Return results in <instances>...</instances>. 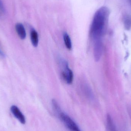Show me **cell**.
<instances>
[{
	"label": "cell",
	"mask_w": 131,
	"mask_h": 131,
	"mask_svg": "<svg viewBox=\"0 0 131 131\" xmlns=\"http://www.w3.org/2000/svg\"><path fill=\"white\" fill-rule=\"evenodd\" d=\"M110 14L109 8L105 6L95 12L90 28V35L94 42L102 41L107 28Z\"/></svg>",
	"instance_id": "cell-1"
},
{
	"label": "cell",
	"mask_w": 131,
	"mask_h": 131,
	"mask_svg": "<svg viewBox=\"0 0 131 131\" xmlns=\"http://www.w3.org/2000/svg\"><path fill=\"white\" fill-rule=\"evenodd\" d=\"M52 104L54 112L67 128L71 131H81L74 120L62 111L56 100H52Z\"/></svg>",
	"instance_id": "cell-2"
},
{
	"label": "cell",
	"mask_w": 131,
	"mask_h": 131,
	"mask_svg": "<svg viewBox=\"0 0 131 131\" xmlns=\"http://www.w3.org/2000/svg\"><path fill=\"white\" fill-rule=\"evenodd\" d=\"M61 62L64 69L62 73L63 78L68 84H71L73 81V72L69 68L68 63L66 61H62Z\"/></svg>",
	"instance_id": "cell-3"
},
{
	"label": "cell",
	"mask_w": 131,
	"mask_h": 131,
	"mask_svg": "<svg viewBox=\"0 0 131 131\" xmlns=\"http://www.w3.org/2000/svg\"><path fill=\"white\" fill-rule=\"evenodd\" d=\"M94 55L96 61H98L101 59L103 51V43L102 41L94 42Z\"/></svg>",
	"instance_id": "cell-4"
},
{
	"label": "cell",
	"mask_w": 131,
	"mask_h": 131,
	"mask_svg": "<svg viewBox=\"0 0 131 131\" xmlns=\"http://www.w3.org/2000/svg\"><path fill=\"white\" fill-rule=\"evenodd\" d=\"M10 110L14 116L21 124H25L26 122L25 117L17 106L15 105H12L11 107Z\"/></svg>",
	"instance_id": "cell-5"
},
{
	"label": "cell",
	"mask_w": 131,
	"mask_h": 131,
	"mask_svg": "<svg viewBox=\"0 0 131 131\" xmlns=\"http://www.w3.org/2000/svg\"><path fill=\"white\" fill-rule=\"evenodd\" d=\"M15 30L19 37L24 40L26 37V31L24 25L21 23H18L15 25Z\"/></svg>",
	"instance_id": "cell-6"
},
{
	"label": "cell",
	"mask_w": 131,
	"mask_h": 131,
	"mask_svg": "<svg viewBox=\"0 0 131 131\" xmlns=\"http://www.w3.org/2000/svg\"><path fill=\"white\" fill-rule=\"evenodd\" d=\"M107 127L108 131H117L115 124L111 115L108 114L107 116Z\"/></svg>",
	"instance_id": "cell-7"
},
{
	"label": "cell",
	"mask_w": 131,
	"mask_h": 131,
	"mask_svg": "<svg viewBox=\"0 0 131 131\" xmlns=\"http://www.w3.org/2000/svg\"><path fill=\"white\" fill-rule=\"evenodd\" d=\"M30 39L32 45L34 47H37L38 45L39 39L38 34L34 29H32L31 31Z\"/></svg>",
	"instance_id": "cell-8"
},
{
	"label": "cell",
	"mask_w": 131,
	"mask_h": 131,
	"mask_svg": "<svg viewBox=\"0 0 131 131\" xmlns=\"http://www.w3.org/2000/svg\"><path fill=\"white\" fill-rule=\"evenodd\" d=\"M123 23L125 28L129 30L131 28V16L129 15H125L123 17Z\"/></svg>",
	"instance_id": "cell-9"
},
{
	"label": "cell",
	"mask_w": 131,
	"mask_h": 131,
	"mask_svg": "<svg viewBox=\"0 0 131 131\" xmlns=\"http://www.w3.org/2000/svg\"><path fill=\"white\" fill-rule=\"evenodd\" d=\"M63 39L66 47L68 50H71L72 47L71 41L70 37L66 32L64 34Z\"/></svg>",
	"instance_id": "cell-10"
},
{
	"label": "cell",
	"mask_w": 131,
	"mask_h": 131,
	"mask_svg": "<svg viewBox=\"0 0 131 131\" xmlns=\"http://www.w3.org/2000/svg\"><path fill=\"white\" fill-rule=\"evenodd\" d=\"M5 12L4 7L1 0H0V16H1Z\"/></svg>",
	"instance_id": "cell-11"
},
{
	"label": "cell",
	"mask_w": 131,
	"mask_h": 131,
	"mask_svg": "<svg viewBox=\"0 0 131 131\" xmlns=\"http://www.w3.org/2000/svg\"><path fill=\"white\" fill-rule=\"evenodd\" d=\"M0 55H1L2 57H5V55L4 54L2 51L1 49H0Z\"/></svg>",
	"instance_id": "cell-12"
}]
</instances>
